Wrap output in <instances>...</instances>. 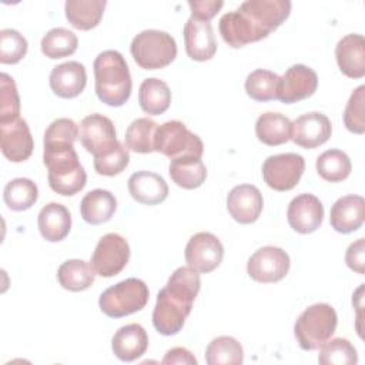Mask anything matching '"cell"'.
<instances>
[{
    "label": "cell",
    "mask_w": 365,
    "mask_h": 365,
    "mask_svg": "<svg viewBox=\"0 0 365 365\" xmlns=\"http://www.w3.org/2000/svg\"><path fill=\"white\" fill-rule=\"evenodd\" d=\"M158 124L151 118L141 117L134 120L125 130V147L130 151L148 154L154 151V137Z\"/></svg>",
    "instance_id": "d6a6232c"
},
{
    "label": "cell",
    "mask_w": 365,
    "mask_h": 365,
    "mask_svg": "<svg viewBox=\"0 0 365 365\" xmlns=\"http://www.w3.org/2000/svg\"><path fill=\"white\" fill-rule=\"evenodd\" d=\"M185 262L197 272L207 274L214 271L222 261L224 247L221 241L211 232L194 234L184 251Z\"/></svg>",
    "instance_id": "4fadbf2b"
},
{
    "label": "cell",
    "mask_w": 365,
    "mask_h": 365,
    "mask_svg": "<svg viewBox=\"0 0 365 365\" xmlns=\"http://www.w3.org/2000/svg\"><path fill=\"white\" fill-rule=\"evenodd\" d=\"M317 173L329 182H339L349 177L352 164L349 157L341 150H327L317 158Z\"/></svg>",
    "instance_id": "836d02e7"
},
{
    "label": "cell",
    "mask_w": 365,
    "mask_h": 365,
    "mask_svg": "<svg viewBox=\"0 0 365 365\" xmlns=\"http://www.w3.org/2000/svg\"><path fill=\"white\" fill-rule=\"evenodd\" d=\"M289 255L282 248L267 245L250 257L247 262V272L257 282L272 284L285 278L289 271Z\"/></svg>",
    "instance_id": "8fae6325"
},
{
    "label": "cell",
    "mask_w": 365,
    "mask_h": 365,
    "mask_svg": "<svg viewBox=\"0 0 365 365\" xmlns=\"http://www.w3.org/2000/svg\"><path fill=\"white\" fill-rule=\"evenodd\" d=\"M345 262L349 269L355 271L356 274L365 272V240L359 238L352 242L345 254Z\"/></svg>",
    "instance_id": "ee69618b"
},
{
    "label": "cell",
    "mask_w": 365,
    "mask_h": 365,
    "mask_svg": "<svg viewBox=\"0 0 365 365\" xmlns=\"http://www.w3.org/2000/svg\"><path fill=\"white\" fill-rule=\"evenodd\" d=\"M127 187L130 195L137 202L145 205L160 204L168 195V185L165 180L151 171H137L131 174Z\"/></svg>",
    "instance_id": "603a6c76"
},
{
    "label": "cell",
    "mask_w": 365,
    "mask_h": 365,
    "mask_svg": "<svg viewBox=\"0 0 365 365\" xmlns=\"http://www.w3.org/2000/svg\"><path fill=\"white\" fill-rule=\"evenodd\" d=\"M305 160L295 153L269 155L262 164V178L275 191H289L301 180Z\"/></svg>",
    "instance_id": "30bf717a"
},
{
    "label": "cell",
    "mask_w": 365,
    "mask_h": 365,
    "mask_svg": "<svg viewBox=\"0 0 365 365\" xmlns=\"http://www.w3.org/2000/svg\"><path fill=\"white\" fill-rule=\"evenodd\" d=\"M154 151L161 153L171 160L180 157L201 158L204 144L197 134L185 127L184 123L171 120L158 125L154 137Z\"/></svg>",
    "instance_id": "ba28073f"
},
{
    "label": "cell",
    "mask_w": 365,
    "mask_h": 365,
    "mask_svg": "<svg viewBox=\"0 0 365 365\" xmlns=\"http://www.w3.org/2000/svg\"><path fill=\"white\" fill-rule=\"evenodd\" d=\"M332 125L329 118L322 113H307L292 123L291 140L302 148H317L331 137Z\"/></svg>",
    "instance_id": "e0dca14e"
},
{
    "label": "cell",
    "mask_w": 365,
    "mask_h": 365,
    "mask_svg": "<svg viewBox=\"0 0 365 365\" xmlns=\"http://www.w3.org/2000/svg\"><path fill=\"white\" fill-rule=\"evenodd\" d=\"M130 259V245L124 237L115 232L103 235L91 255V267L97 275L111 278L120 274Z\"/></svg>",
    "instance_id": "9c48e42d"
},
{
    "label": "cell",
    "mask_w": 365,
    "mask_h": 365,
    "mask_svg": "<svg viewBox=\"0 0 365 365\" xmlns=\"http://www.w3.org/2000/svg\"><path fill=\"white\" fill-rule=\"evenodd\" d=\"M318 362L321 365H355L358 362V354L348 339L329 338L319 346Z\"/></svg>",
    "instance_id": "74e56055"
},
{
    "label": "cell",
    "mask_w": 365,
    "mask_h": 365,
    "mask_svg": "<svg viewBox=\"0 0 365 365\" xmlns=\"http://www.w3.org/2000/svg\"><path fill=\"white\" fill-rule=\"evenodd\" d=\"M161 364H184V365H197L195 356L182 346H175L167 351Z\"/></svg>",
    "instance_id": "bcb514c9"
},
{
    "label": "cell",
    "mask_w": 365,
    "mask_h": 365,
    "mask_svg": "<svg viewBox=\"0 0 365 365\" xmlns=\"http://www.w3.org/2000/svg\"><path fill=\"white\" fill-rule=\"evenodd\" d=\"M130 51L141 68L158 70L174 61L177 44L174 37L167 31L144 30L133 38Z\"/></svg>",
    "instance_id": "8992f818"
},
{
    "label": "cell",
    "mask_w": 365,
    "mask_h": 365,
    "mask_svg": "<svg viewBox=\"0 0 365 365\" xmlns=\"http://www.w3.org/2000/svg\"><path fill=\"white\" fill-rule=\"evenodd\" d=\"M255 135L265 145H281L292 137V121L281 113H264L257 118Z\"/></svg>",
    "instance_id": "4316f807"
},
{
    "label": "cell",
    "mask_w": 365,
    "mask_h": 365,
    "mask_svg": "<svg viewBox=\"0 0 365 365\" xmlns=\"http://www.w3.org/2000/svg\"><path fill=\"white\" fill-rule=\"evenodd\" d=\"M148 348V335L140 324H128L114 334L111 349L114 355L124 362H131L140 358Z\"/></svg>",
    "instance_id": "cb8c5ba5"
},
{
    "label": "cell",
    "mask_w": 365,
    "mask_h": 365,
    "mask_svg": "<svg viewBox=\"0 0 365 365\" xmlns=\"http://www.w3.org/2000/svg\"><path fill=\"white\" fill-rule=\"evenodd\" d=\"M279 76L274 71L258 68L245 78V91L255 101H269L278 98Z\"/></svg>",
    "instance_id": "8d00e7d4"
},
{
    "label": "cell",
    "mask_w": 365,
    "mask_h": 365,
    "mask_svg": "<svg viewBox=\"0 0 365 365\" xmlns=\"http://www.w3.org/2000/svg\"><path fill=\"white\" fill-rule=\"evenodd\" d=\"M287 220L294 231L299 234H311L322 224L324 205L314 194H299L289 202Z\"/></svg>",
    "instance_id": "2e32d148"
},
{
    "label": "cell",
    "mask_w": 365,
    "mask_h": 365,
    "mask_svg": "<svg viewBox=\"0 0 365 365\" xmlns=\"http://www.w3.org/2000/svg\"><path fill=\"white\" fill-rule=\"evenodd\" d=\"M364 101H365V86H359L351 94L344 111V124L354 134H364L365 131Z\"/></svg>",
    "instance_id": "b9f144b4"
},
{
    "label": "cell",
    "mask_w": 365,
    "mask_h": 365,
    "mask_svg": "<svg viewBox=\"0 0 365 365\" xmlns=\"http://www.w3.org/2000/svg\"><path fill=\"white\" fill-rule=\"evenodd\" d=\"M96 271L91 264L83 259H68L57 269L58 284L71 292H80L90 288L94 282Z\"/></svg>",
    "instance_id": "4dcf8cb0"
},
{
    "label": "cell",
    "mask_w": 365,
    "mask_h": 365,
    "mask_svg": "<svg viewBox=\"0 0 365 365\" xmlns=\"http://www.w3.org/2000/svg\"><path fill=\"white\" fill-rule=\"evenodd\" d=\"M96 94L107 106L120 107L131 94L133 81L125 58L117 50L100 53L93 64Z\"/></svg>",
    "instance_id": "3957f363"
},
{
    "label": "cell",
    "mask_w": 365,
    "mask_h": 365,
    "mask_svg": "<svg viewBox=\"0 0 365 365\" xmlns=\"http://www.w3.org/2000/svg\"><path fill=\"white\" fill-rule=\"evenodd\" d=\"M148 287L143 279L127 278L107 288L98 298L100 309L110 318H123L141 311L148 302Z\"/></svg>",
    "instance_id": "52a82bcc"
},
{
    "label": "cell",
    "mask_w": 365,
    "mask_h": 365,
    "mask_svg": "<svg viewBox=\"0 0 365 365\" xmlns=\"http://www.w3.org/2000/svg\"><path fill=\"white\" fill-rule=\"evenodd\" d=\"M38 198V188L30 178H14L9 181L3 191L6 205L13 211H26Z\"/></svg>",
    "instance_id": "e575fe53"
},
{
    "label": "cell",
    "mask_w": 365,
    "mask_h": 365,
    "mask_svg": "<svg viewBox=\"0 0 365 365\" xmlns=\"http://www.w3.org/2000/svg\"><path fill=\"white\" fill-rule=\"evenodd\" d=\"M128 163H130V153L121 143H118L108 153L94 157V170L100 175L114 177L123 173L128 165Z\"/></svg>",
    "instance_id": "60d3db41"
},
{
    "label": "cell",
    "mask_w": 365,
    "mask_h": 365,
    "mask_svg": "<svg viewBox=\"0 0 365 365\" xmlns=\"http://www.w3.org/2000/svg\"><path fill=\"white\" fill-rule=\"evenodd\" d=\"M106 6V0H67L66 19L78 30H91L98 26Z\"/></svg>",
    "instance_id": "83f0119b"
},
{
    "label": "cell",
    "mask_w": 365,
    "mask_h": 365,
    "mask_svg": "<svg viewBox=\"0 0 365 365\" xmlns=\"http://www.w3.org/2000/svg\"><path fill=\"white\" fill-rule=\"evenodd\" d=\"M37 225L41 237L50 242L64 240L71 228L70 211L60 202L46 204L37 217Z\"/></svg>",
    "instance_id": "d4e9b609"
},
{
    "label": "cell",
    "mask_w": 365,
    "mask_h": 365,
    "mask_svg": "<svg viewBox=\"0 0 365 365\" xmlns=\"http://www.w3.org/2000/svg\"><path fill=\"white\" fill-rule=\"evenodd\" d=\"M188 6L191 9V17L201 21H210L220 11L224 3L215 0H190Z\"/></svg>",
    "instance_id": "f6af8a7d"
},
{
    "label": "cell",
    "mask_w": 365,
    "mask_h": 365,
    "mask_svg": "<svg viewBox=\"0 0 365 365\" xmlns=\"http://www.w3.org/2000/svg\"><path fill=\"white\" fill-rule=\"evenodd\" d=\"M43 163L48 171V185L60 195H74L87 182V174L71 144H44Z\"/></svg>",
    "instance_id": "277c9868"
},
{
    "label": "cell",
    "mask_w": 365,
    "mask_h": 365,
    "mask_svg": "<svg viewBox=\"0 0 365 365\" xmlns=\"http://www.w3.org/2000/svg\"><path fill=\"white\" fill-rule=\"evenodd\" d=\"M20 97L13 77L0 74V124L13 121L20 115Z\"/></svg>",
    "instance_id": "f35d334b"
},
{
    "label": "cell",
    "mask_w": 365,
    "mask_h": 365,
    "mask_svg": "<svg viewBox=\"0 0 365 365\" xmlns=\"http://www.w3.org/2000/svg\"><path fill=\"white\" fill-rule=\"evenodd\" d=\"M78 137V127L71 118L54 120L44 133V144H71Z\"/></svg>",
    "instance_id": "7bdbcfd3"
},
{
    "label": "cell",
    "mask_w": 365,
    "mask_h": 365,
    "mask_svg": "<svg viewBox=\"0 0 365 365\" xmlns=\"http://www.w3.org/2000/svg\"><path fill=\"white\" fill-rule=\"evenodd\" d=\"M336 324V312L329 304H314L295 321L294 335L304 351H314L334 335Z\"/></svg>",
    "instance_id": "5b68a950"
},
{
    "label": "cell",
    "mask_w": 365,
    "mask_h": 365,
    "mask_svg": "<svg viewBox=\"0 0 365 365\" xmlns=\"http://www.w3.org/2000/svg\"><path fill=\"white\" fill-rule=\"evenodd\" d=\"M41 53L48 58H63L71 56L78 46L77 36L64 29L56 27L48 30L41 38Z\"/></svg>",
    "instance_id": "d590c367"
},
{
    "label": "cell",
    "mask_w": 365,
    "mask_h": 365,
    "mask_svg": "<svg viewBox=\"0 0 365 365\" xmlns=\"http://www.w3.org/2000/svg\"><path fill=\"white\" fill-rule=\"evenodd\" d=\"M0 145L3 155L11 163L26 161L34 148V141L27 125L21 117L0 124Z\"/></svg>",
    "instance_id": "9a60e30c"
},
{
    "label": "cell",
    "mask_w": 365,
    "mask_h": 365,
    "mask_svg": "<svg viewBox=\"0 0 365 365\" xmlns=\"http://www.w3.org/2000/svg\"><path fill=\"white\" fill-rule=\"evenodd\" d=\"M365 220V200L361 195H345L338 198L329 214L331 227L341 234H349L361 228Z\"/></svg>",
    "instance_id": "44dd1931"
},
{
    "label": "cell",
    "mask_w": 365,
    "mask_h": 365,
    "mask_svg": "<svg viewBox=\"0 0 365 365\" xmlns=\"http://www.w3.org/2000/svg\"><path fill=\"white\" fill-rule=\"evenodd\" d=\"M117 210L115 197L103 188L87 192L80 202V212L87 224L98 225L111 220Z\"/></svg>",
    "instance_id": "484cf974"
},
{
    "label": "cell",
    "mask_w": 365,
    "mask_h": 365,
    "mask_svg": "<svg viewBox=\"0 0 365 365\" xmlns=\"http://www.w3.org/2000/svg\"><path fill=\"white\" fill-rule=\"evenodd\" d=\"M78 138L86 151L94 157L108 153L120 143L113 121L97 113L83 118L78 128Z\"/></svg>",
    "instance_id": "7c38bea8"
},
{
    "label": "cell",
    "mask_w": 365,
    "mask_h": 365,
    "mask_svg": "<svg viewBox=\"0 0 365 365\" xmlns=\"http://www.w3.org/2000/svg\"><path fill=\"white\" fill-rule=\"evenodd\" d=\"M264 207L262 194L255 185H235L227 197V210L240 224H252L261 215Z\"/></svg>",
    "instance_id": "ac0fdd59"
},
{
    "label": "cell",
    "mask_w": 365,
    "mask_h": 365,
    "mask_svg": "<svg viewBox=\"0 0 365 365\" xmlns=\"http://www.w3.org/2000/svg\"><path fill=\"white\" fill-rule=\"evenodd\" d=\"M208 365H241L244 362L242 345L228 335L214 338L205 349Z\"/></svg>",
    "instance_id": "1f68e13d"
},
{
    "label": "cell",
    "mask_w": 365,
    "mask_h": 365,
    "mask_svg": "<svg viewBox=\"0 0 365 365\" xmlns=\"http://www.w3.org/2000/svg\"><path fill=\"white\" fill-rule=\"evenodd\" d=\"M168 173L171 180L185 190H194L202 185L207 178V168L201 158L180 157L170 163Z\"/></svg>",
    "instance_id": "f546056e"
},
{
    "label": "cell",
    "mask_w": 365,
    "mask_h": 365,
    "mask_svg": "<svg viewBox=\"0 0 365 365\" xmlns=\"http://www.w3.org/2000/svg\"><path fill=\"white\" fill-rule=\"evenodd\" d=\"M291 6L288 0H247L220 19V34L232 48L259 41L288 19Z\"/></svg>",
    "instance_id": "6da1fadb"
},
{
    "label": "cell",
    "mask_w": 365,
    "mask_h": 365,
    "mask_svg": "<svg viewBox=\"0 0 365 365\" xmlns=\"http://www.w3.org/2000/svg\"><path fill=\"white\" fill-rule=\"evenodd\" d=\"M200 288V272L188 265L171 274L167 285L158 292L153 311V325L161 335L171 336L182 329Z\"/></svg>",
    "instance_id": "7a4b0ae2"
},
{
    "label": "cell",
    "mask_w": 365,
    "mask_h": 365,
    "mask_svg": "<svg viewBox=\"0 0 365 365\" xmlns=\"http://www.w3.org/2000/svg\"><path fill=\"white\" fill-rule=\"evenodd\" d=\"M138 103L144 113L160 115L168 110L171 103V91L165 81L151 77L145 78L138 91Z\"/></svg>",
    "instance_id": "f1b7e54d"
},
{
    "label": "cell",
    "mask_w": 365,
    "mask_h": 365,
    "mask_svg": "<svg viewBox=\"0 0 365 365\" xmlns=\"http://www.w3.org/2000/svg\"><path fill=\"white\" fill-rule=\"evenodd\" d=\"M317 87V73L304 64H294L284 73L282 77H279L278 100L285 104L298 103L311 97Z\"/></svg>",
    "instance_id": "5bb4252c"
},
{
    "label": "cell",
    "mask_w": 365,
    "mask_h": 365,
    "mask_svg": "<svg viewBox=\"0 0 365 365\" xmlns=\"http://www.w3.org/2000/svg\"><path fill=\"white\" fill-rule=\"evenodd\" d=\"M185 53L195 61H207L217 51V41L210 21L190 17L184 24Z\"/></svg>",
    "instance_id": "d6986e66"
},
{
    "label": "cell",
    "mask_w": 365,
    "mask_h": 365,
    "mask_svg": "<svg viewBox=\"0 0 365 365\" xmlns=\"http://www.w3.org/2000/svg\"><path fill=\"white\" fill-rule=\"evenodd\" d=\"M86 67L78 61H67L56 66L50 73V87L61 98H74L86 88Z\"/></svg>",
    "instance_id": "7402d4cb"
},
{
    "label": "cell",
    "mask_w": 365,
    "mask_h": 365,
    "mask_svg": "<svg viewBox=\"0 0 365 365\" xmlns=\"http://www.w3.org/2000/svg\"><path fill=\"white\" fill-rule=\"evenodd\" d=\"M335 57L342 74L351 78L365 76V38L362 34H346L335 47Z\"/></svg>",
    "instance_id": "ffe728a7"
},
{
    "label": "cell",
    "mask_w": 365,
    "mask_h": 365,
    "mask_svg": "<svg viewBox=\"0 0 365 365\" xmlns=\"http://www.w3.org/2000/svg\"><path fill=\"white\" fill-rule=\"evenodd\" d=\"M27 40L17 30L3 29L0 31V63L16 64L27 53Z\"/></svg>",
    "instance_id": "ab89813d"
}]
</instances>
